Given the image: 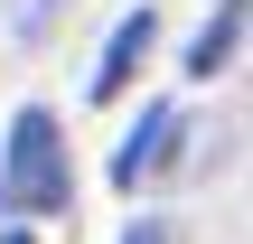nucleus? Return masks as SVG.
<instances>
[{
    "mask_svg": "<svg viewBox=\"0 0 253 244\" xmlns=\"http://www.w3.org/2000/svg\"><path fill=\"white\" fill-rule=\"evenodd\" d=\"M75 207V169H66V132L47 103H19L9 113V141H0V216H66Z\"/></svg>",
    "mask_w": 253,
    "mask_h": 244,
    "instance_id": "1",
    "label": "nucleus"
},
{
    "mask_svg": "<svg viewBox=\"0 0 253 244\" xmlns=\"http://www.w3.org/2000/svg\"><path fill=\"white\" fill-rule=\"evenodd\" d=\"M178 132H188V113H178V103H141V122H131V132H122V150H113V188L160 179V169L178 160Z\"/></svg>",
    "mask_w": 253,
    "mask_h": 244,
    "instance_id": "2",
    "label": "nucleus"
},
{
    "mask_svg": "<svg viewBox=\"0 0 253 244\" xmlns=\"http://www.w3.org/2000/svg\"><path fill=\"white\" fill-rule=\"evenodd\" d=\"M150 47H160V9H150V0H141V9H131V19H122V28H113V38H103V56H94V75H84V94H94V103H122V94H131V75H141V56H150Z\"/></svg>",
    "mask_w": 253,
    "mask_h": 244,
    "instance_id": "3",
    "label": "nucleus"
},
{
    "mask_svg": "<svg viewBox=\"0 0 253 244\" xmlns=\"http://www.w3.org/2000/svg\"><path fill=\"white\" fill-rule=\"evenodd\" d=\"M235 38H244V9H216V19L197 28V47H188V75H225V56H235Z\"/></svg>",
    "mask_w": 253,
    "mask_h": 244,
    "instance_id": "4",
    "label": "nucleus"
},
{
    "mask_svg": "<svg viewBox=\"0 0 253 244\" xmlns=\"http://www.w3.org/2000/svg\"><path fill=\"white\" fill-rule=\"evenodd\" d=\"M122 244H178V226L169 216H141V226H122Z\"/></svg>",
    "mask_w": 253,
    "mask_h": 244,
    "instance_id": "5",
    "label": "nucleus"
},
{
    "mask_svg": "<svg viewBox=\"0 0 253 244\" xmlns=\"http://www.w3.org/2000/svg\"><path fill=\"white\" fill-rule=\"evenodd\" d=\"M0 244H38V235H28V226H9V235H0Z\"/></svg>",
    "mask_w": 253,
    "mask_h": 244,
    "instance_id": "6",
    "label": "nucleus"
},
{
    "mask_svg": "<svg viewBox=\"0 0 253 244\" xmlns=\"http://www.w3.org/2000/svg\"><path fill=\"white\" fill-rule=\"evenodd\" d=\"M216 9H244V0H216Z\"/></svg>",
    "mask_w": 253,
    "mask_h": 244,
    "instance_id": "7",
    "label": "nucleus"
}]
</instances>
